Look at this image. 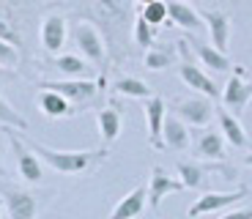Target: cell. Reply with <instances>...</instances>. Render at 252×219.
Listing matches in <instances>:
<instances>
[{
	"mask_svg": "<svg viewBox=\"0 0 252 219\" xmlns=\"http://www.w3.org/2000/svg\"><path fill=\"white\" fill-rule=\"evenodd\" d=\"M132 3L134 0H85V6L80 11L82 19L101 28V36L107 41V52L113 61L129 58L126 38H129V28H134Z\"/></svg>",
	"mask_w": 252,
	"mask_h": 219,
	"instance_id": "6da1fadb",
	"label": "cell"
},
{
	"mask_svg": "<svg viewBox=\"0 0 252 219\" xmlns=\"http://www.w3.org/2000/svg\"><path fill=\"white\" fill-rule=\"evenodd\" d=\"M25 140H28V145L38 154L41 162L50 164L55 173L69 175V178H80V175L96 173V167L110 156L107 145H101V148H88V151H58V148H50V145L38 143V140H33V137H25Z\"/></svg>",
	"mask_w": 252,
	"mask_h": 219,
	"instance_id": "7a4b0ae2",
	"label": "cell"
},
{
	"mask_svg": "<svg viewBox=\"0 0 252 219\" xmlns=\"http://www.w3.org/2000/svg\"><path fill=\"white\" fill-rule=\"evenodd\" d=\"M176 50H178V55H181L178 77H181L184 85L192 88V91H197L200 96H208V99H214V101H217V99H222V91L217 88V82L211 80V77H208L195 61H192V50H189V41H187V38H178V41H176Z\"/></svg>",
	"mask_w": 252,
	"mask_h": 219,
	"instance_id": "3957f363",
	"label": "cell"
},
{
	"mask_svg": "<svg viewBox=\"0 0 252 219\" xmlns=\"http://www.w3.org/2000/svg\"><path fill=\"white\" fill-rule=\"evenodd\" d=\"M107 85V74H101L96 82L91 80H41L38 88L41 91H58L61 96L71 101V104L80 110V107H88L91 101L96 99V94H101Z\"/></svg>",
	"mask_w": 252,
	"mask_h": 219,
	"instance_id": "277c9868",
	"label": "cell"
},
{
	"mask_svg": "<svg viewBox=\"0 0 252 219\" xmlns=\"http://www.w3.org/2000/svg\"><path fill=\"white\" fill-rule=\"evenodd\" d=\"M71 38H74L80 55L85 58L91 66H101V63H107V58H110L107 41H104L101 31L94 25V22H88V19L74 22V28H71Z\"/></svg>",
	"mask_w": 252,
	"mask_h": 219,
	"instance_id": "5b68a950",
	"label": "cell"
},
{
	"mask_svg": "<svg viewBox=\"0 0 252 219\" xmlns=\"http://www.w3.org/2000/svg\"><path fill=\"white\" fill-rule=\"evenodd\" d=\"M6 140H8V145H11V151H14L17 173L22 175V181H25V184H38V181H41V175H44V167H41L38 154L28 145L25 137H19L11 126H6Z\"/></svg>",
	"mask_w": 252,
	"mask_h": 219,
	"instance_id": "8992f818",
	"label": "cell"
},
{
	"mask_svg": "<svg viewBox=\"0 0 252 219\" xmlns=\"http://www.w3.org/2000/svg\"><path fill=\"white\" fill-rule=\"evenodd\" d=\"M0 197L8 211V219H36L38 206H41L38 194L28 192L17 184H8V178H0Z\"/></svg>",
	"mask_w": 252,
	"mask_h": 219,
	"instance_id": "52a82bcc",
	"label": "cell"
},
{
	"mask_svg": "<svg viewBox=\"0 0 252 219\" xmlns=\"http://www.w3.org/2000/svg\"><path fill=\"white\" fill-rule=\"evenodd\" d=\"M250 101H252V77L247 74V69L233 66V74H230V80L225 82V91H222V104H225V110L239 115L247 110Z\"/></svg>",
	"mask_w": 252,
	"mask_h": 219,
	"instance_id": "ba28073f",
	"label": "cell"
},
{
	"mask_svg": "<svg viewBox=\"0 0 252 219\" xmlns=\"http://www.w3.org/2000/svg\"><path fill=\"white\" fill-rule=\"evenodd\" d=\"M66 38H69V22H66V17L58 8L47 11L41 17V25H38V41H41L44 52L47 55H58L63 50Z\"/></svg>",
	"mask_w": 252,
	"mask_h": 219,
	"instance_id": "9c48e42d",
	"label": "cell"
},
{
	"mask_svg": "<svg viewBox=\"0 0 252 219\" xmlns=\"http://www.w3.org/2000/svg\"><path fill=\"white\" fill-rule=\"evenodd\" d=\"M176 115L187 126L203 129V126H208L211 118L217 115V107H214V99H208V96H189V99L176 101Z\"/></svg>",
	"mask_w": 252,
	"mask_h": 219,
	"instance_id": "30bf717a",
	"label": "cell"
},
{
	"mask_svg": "<svg viewBox=\"0 0 252 219\" xmlns=\"http://www.w3.org/2000/svg\"><path fill=\"white\" fill-rule=\"evenodd\" d=\"M143 115L148 124V145L154 151H167L164 148V121H167V104L162 96L154 94L151 99H145L143 104Z\"/></svg>",
	"mask_w": 252,
	"mask_h": 219,
	"instance_id": "8fae6325",
	"label": "cell"
},
{
	"mask_svg": "<svg viewBox=\"0 0 252 219\" xmlns=\"http://www.w3.org/2000/svg\"><path fill=\"white\" fill-rule=\"evenodd\" d=\"M244 197H247L244 187L233 189V192H206L189 206L187 214H189V219H197V217H203V214H214V211H222V208H227V206H236V203L244 200Z\"/></svg>",
	"mask_w": 252,
	"mask_h": 219,
	"instance_id": "7c38bea8",
	"label": "cell"
},
{
	"mask_svg": "<svg viewBox=\"0 0 252 219\" xmlns=\"http://www.w3.org/2000/svg\"><path fill=\"white\" fill-rule=\"evenodd\" d=\"M184 184L181 178H173L170 173L164 167H151V181H148V206H151V211H159V206H162V200L167 197V194H176V192H184Z\"/></svg>",
	"mask_w": 252,
	"mask_h": 219,
	"instance_id": "4fadbf2b",
	"label": "cell"
},
{
	"mask_svg": "<svg viewBox=\"0 0 252 219\" xmlns=\"http://www.w3.org/2000/svg\"><path fill=\"white\" fill-rule=\"evenodd\" d=\"M187 41H189V50H192V55H195L197 61L203 63V66H208L211 71H217V74H225V71L233 69V63H230L227 52H220L214 44H206L203 38H195V36H189Z\"/></svg>",
	"mask_w": 252,
	"mask_h": 219,
	"instance_id": "5bb4252c",
	"label": "cell"
},
{
	"mask_svg": "<svg viewBox=\"0 0 252 219\" xmlns=\"http://www.w3.org/2000/svg\"><path fill=\"white\" fill-rule=\"evenodd\" d=\"M225 134L214 129H203L195 140V156L203 159V162H222L227 156V148H225Z\"/></svg>",
	"mask_w": 252,
	"mask_h": 219,
	"instance_id": "9a60e30c",
	"label": "cell"
},
{
	"mask_svg": "<svg viewBox=\"0 0 252 219\" xmlns=\"http://www.w3.org/2000/svg\"><path fill=\"white\" fill-rule=\"evenodd\" d=\"M96 126H99V137L101 145H113L121 137V129H124V113L121 107L107 104L96 110Z\"/></svg>",
	"mask_w": 252,
	"mask_h": 219,
	"instance_id": "2e32d148",
	"label": "cell"
},
{
	"mask_svg": "<svg viewBox=\"0 0 252 219\" xmlns=\"http://www.w3.org/2000/svg\"><path fill=\"white\" fill-rule=\"evenodd\" d=\"M203 22L208 28V36H211V44H214L220 52H227L230 47V17L225 11H203Z\"/></svg>",
	"mask_w": 252,
	"mask_h": 219,
	"instance_id": "e0dca14e",
	"label": "cell"
},
{
	"mask_svg": "<svg viewBox=\"0 0 252 219\" xmlns=\"http://www.w3.org/2000/svg\"><path fill=\"white\" fill-rule=\"evenodd\" d=\"M36 104L47 118H71L77 113V107L71 104L66 96H61L58 91H38L36 94Z\"/></svg>",
	"mask_w": 252,
	"mask_h": 219,
	"instance_id": "ac0fdd59",
	"label": "cell"
},
{
	"mask_svg": "<svg viewBox=\"0 0 252 219\" xmlns=\"http://www.w3.org/2000/svg\"><path fill=\"white\" fill-rule=\"evenodd\" d=\"M145 203H148V187H134L132 192L121 197L118 206L110 211V219H137L145 211Z\"/></svg>",
	"mask_w": 252,
	"mask_h": 219,
	"instance_id": "d6986e66",
	"label": "cell"
},
{
	"mask_svg": "<svg viewBox=\"0 0 252 219\" xmlns=\"http://www.w3.org/2000/svg\"><path fill=\"white\" fill-rule=\"evenodd\" d=\"M50 69H55L63 80H88L91 63L82 55H55L50 61Z\"/></svg>",
	"mask_w": 252,
	"mask_h": 219,
	"instance_id": "ffe728a7",
	"label": "cell"
},
{
	"mask_svg": "<svg viewBox=\"0 0 252 219\" xmlns=\"http://www.w3.org/2000/svg\"><path fill=\"white\" fill-rule=\"evenodd\" d=\"M167 11H170V25H178L181 31L197 33L203 28V14H197L184 0H167Z\"/></svg>",
	"mask_w": 252,
	"mask_h": 219,
	"instance_id": "44dd1931",
	"label": "cell"
},
{
	"mask_svg": "<svg viewBox=\"0 0 252 219\" xmlns=\"http://www.w3.org/2000/svg\"><path fill=\"white\" fill-rule=\"evenodd\" d=\"M0 38L14 47H25V36H22V22H19L17 11L11 8V3L0 0Z\"/></svg>",
	"mask_w": 252,
	"mask_h": 219,
	"instance_id": "7402d4cb",
	"label": "cell"
},
{
	"mask_svg": "<svg viewBox=\"0 0 252 219\" xmlns=\"http://www.w3.org/2000/svg\"><path fill=\"white\" fill-rule=\"evenodd\" d=\"M217 121H220V131L225 134L227 143L233 148H247V131L230 110H217Z\"/></svg>",
	"mask_w": 252,
	"mask_h": 219,
	"instance_id": "603a6c76",
	"label": "cell"
},
{
	"mask_svg": "<svg viewBox=\"0 0 252 219\" xmlns=\"http://www.w3.org/2000/svg\"><path fill=\"white\" fill-rule=\"evenodd\" d=\"M164 148L167 151L189 148V129L178 115H167V121H164Z\"/></svg>",
	"mask_w": 252,
	"mask_h": 219,
	"instance_id": "cb8c5ba5",
	"label": "cell"
},
{
	"mask_svg": "<svg viewBox=\"0 0 252 219\" xmlns=\"http://www.w3.org/2000/svg\"><path fill=\"white\" fill-rule=\"evenodd\" d=\"M222 164H200V162H178V175L187 189H200L206 184V175L211 170H220Z\"/></svg>",
	"mask_w": 252,
	"mask_h": 219,
	"instance_id": "d4e9b609",
	"label": "cell"
},
{
	"mask_svg": "<svg viewBox=\"0 0 252 219\" xmlns=\"http://www.w3.org/2000/svg\"><path fill=\"white\" fill-rule=\"evenodd\" d=\"M113 94L115 96H126V99H151L154 88L148 82L137 80V77H118L113 82Z\"/></svg>",
	"mask_w": 252,
	"mask_h": 219,
	"instance_id": "484cf974",
	"label": "cell"
},
{
	"mask_svg": "<svg viewBox=\"0 0 252 219\" xmlns=\"http://www.w3.org/2000/svg\"><path fill=\"white\" fill-rule=\"evenodd\" d=\"M176 52H178V50H170V47H159V44H154L151 50H145V55H143L145 69L162 71V69H167V66H173V58H176Z\"/></svg>",
	"mask_w": 252,
	"mask_h": 219,
	"instance_id": "4316f807",
	"label": "cell"
},
{
	"mask_svg": "<svg viewBox=\"0 0 252 219\" xmlns=\"http://www.w3.org/2000/svg\"><path fill=\"white\" fill-rule=\"evenodd\" d=\"M140 17H143L145 22H151L154 28H159V25H167V28H170V11H167V0H154V3L143 6Z\"/></svg>",
	"mask_w": 252,
	"mask_h": 219,
	"instance_id": "83f0119b",
	"label": "cell"
},
{
	"mask_svg": "<svg viewBox=\"0 0 252 219\" xmlns=\"http://www.w3.org/2000/svg\"><path fill=\"white\" fill-rule=\"evenodd\" d=\"M132 38L137 47L143 50H151L154 44H157V28L151 22H145L143 17H134V28H132Z\"/></svg>",
	"mask_w": 252,
	"mask_h": 219,
	"instance_id": "f1b7e54d",
	"label": "cell"
},
{
	"mask_svg": "<svg viewBox=\"0 0 252 219\" xmlns=\"http://www.w3.org/2000/svg\"><path fill=\"white\" fill-rule=\"evenodd\" d=\"M0 124L3 126H11V129H19V131H25L28 129V121L22 118V115L14 110L11 104H8L3 96H0Z\"/></svg>",
	"mask_w": 252,
	"mask_h": 219,
	"instance_id": "f546056e",
	"label": "cell"
},
{
	"mask_svg": "<svg viewBox=\"0 0 252 219\" xmlns=\"http://www.w3.org/2000/svg\"><path fill=\"white\" fill-rule=\"evenodd\" d=\"M0 63L8 66V69H14V66L19 63V50L14 47V44L3 41V38H0Z\"/></svg>",
	"mask_w": 252,
	"mask_h": 219,
	"instance_id": "4dcf8cb0",
	"label": "cell"
},
{
	"mask_svg": "<svg viewBox=\"0 0 252 219\" xmlns=\"http://www.w3.org/2000/svg\"><path fill=\"white\" fill-rule=\"evenodd\" d=\"M222 219H252V208H239V211H230V214H225Z\"/></svg>",
	"mask_w": 252,
	"mask_h": 219,
	"instance_id": "1f68e13d",
	"label": "cell"
},
{
	"mask_svg": "<svg viewBox=\"0 0 252 219\" xmlns=\"http://www.w3.org/2000/svg\"><path fill=\"white\" fill-rule=\"evenodd\" d=\"M11 71L14 69H8V66H3V63H0V80H8V77H11Z\"/></svg>",
	"mask_w": 252,
	"mask_h": 219,
	"instance_id": "d6a6232c",
	"label": "cell"
},
{
	"mask_svg": "<svg viewBox=\"0 0 252 219\" xmlns=\"http://www.w3.org/2000/svg\"><path fill=\"white\" fill-rule=\"evenodd\" d=\"M0 178H8V170L3 167V162H0Z\"/></svg>",
	"mask_w": 252,
	"mask_h": 219,
	"instance_id": "836d02e7",
	"label": "cell"
},
{
	"mask_svg": "<svg viewBox=\"0 0 252 219\" xmlns=\"http://www.w3.org/2000/svg\"><path fill=\"white\" fill-rule=\"evenodd\" d=\"M244 164H247V167H252V154H247V156H244Z\"/></svg>",
	"mask_w": 252,
	"mask_h": 219,
	"instance_id": "e575fe53",
	"label": "cell"
},
{
	"mask_svg": "<svg viewBox=\"0 0 252 219\" xmlns=\"http://www.w3.org/2000/svg\"><path fill=\"white\" fill-rule=\"evenodd\" d=\"M134 3H140V6H148V3H154V0H134Z\"/></svg>",
	"mask_w": 252,
	"mask_h": 219,
	"instance_id": "d590c367",
	"label": "cell"
},
{
	"mask_svg": "<svg viewBox=\"0 0 252 219\" xmlns=\"http://www.w3.org/2000/svg\"><path fill=\"white\" fill-rule=\"evenodd\" d=\"M0 214H3V211H0Z\"/></svg>",
	"mask_w": 252,
	"mask_h": 219,
	"instance_id": "8d00e7d4",
	"label": "cell"
}]
</instances>
